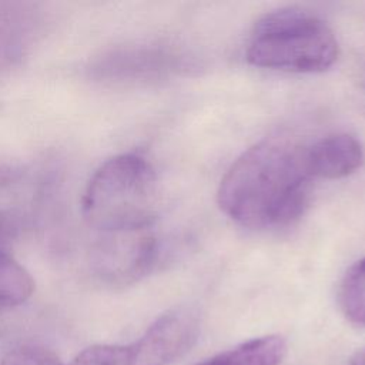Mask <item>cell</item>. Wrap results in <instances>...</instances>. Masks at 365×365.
<instances>
[{
  "label": "cell",
  "mask_w": 365,
  "mask_h": 365,
  "mask_svg": "<svg viewBox=\"0 0 365 365\" xmlns=\"http://www.w3.org/2000/svg\"><path fill=\"white\" fill-rule=\"evenodd\" d=\"M198 335L197 312L178 307L161 314L135 341L88 346L70 365H170L194 346Z\"/></svg>",
  "instance_id": "277c9868"
},
{
  "label": "cell",
  "mask_w": 365,
  "mask_h": 365,
  "mask_svg": "<svg viewBox=\"0 0 365 365\" xmlns=\"http://www.w3.org/2000/svg\"><path fill=\"white\" fill-rule=\"evenodd\" d=\"M53 24L43 1H0V76L20 67Z\"/></svg>",
  "instance_id": "8992f818"
},
{
  "label": "cell",
  "mask_w": 365,
  "mask_h": 365,
  "mask_svg": "<svg viewBox=\"0 0 365 365\" xmlns=\"http://www.w3.org/2000/svg\"><path fill=\"white\" fill-rule=\"evenodd\" d=\"M287 351V341L278 334H269L244 341L195 365H281Z\"/></svg>",
  "instance_id": "ba28073f"
},
{
  "label": "cell",
  "mask_w": 365,
  "mask_h": 365,
  "mask_svg": "<svg viewBox=\"0 0 365 365\" xmlns=\"http://www.w3.org/2000/svg\"><path fill=\"white\" fill-rule=\"evenodd\" d=\"M305 161L312 178L336 180L348 177L361 167L364 150L351 134H329L305 147Z\"/></svg>",
  "instance_id": "52a82bcc"
},
{
  "label": "cell",
  "mask_w": 365,
  "mask_h": 365,
  "mask_svg": "<svg viewBox=\"0 0 365 365\" xmlns=\"http://www.w3.org/2000/svg\"><path fill=\"white\" fill-rule=\"evenodd\" d=\"M0 365H61L58 358L48 349L37 345H21L0 361Z\"/></svg>",
  "instance_id": "8fae6325"
},
{
  "label": "cell",
  "mask_w": 365,
  "mask_h": 365,
  "mask_svg": "<svg viewBox=\"0 0 365 365\" xmlns=\"http://www.w3.org/2000/svg\"><path fill=\"white\" fill-rule=\"evenodd\" d=\"M160 259V242L151 228L101 232L90 251V268L111 288L133 285L151 274Z\"/></svg>",
  "instance_id": "5b68a950"
},
{
  "label": "cell",
  "mask_w": 365,
  "mask_h": 365,
  "mask_svg": "<svg viewBox=\"0 0 365 365\" xmlns=\"http://www.w3.org/2000/svg\"><path fill=\"white\" fill-rule=\"evenodd\" d=\"M160 184L151 163L135 153L104 161L90 177L81 214L100 232L153 228L160 211Z\"/></svg>",
  "instance_id": "7a4b0ae2"
},
{
  "label": "cell",
  "mask_w": 365,
  "mask_h": 365,
  "mask_svg": "<svg viewBox=\"0 0 365 365\" xmlns=\"http://www.w3.org/2000/svg\"><path fill=\"white\" fill-rule=\"evenodd\" d=\"M342 315L354 325L365 328V257L342 277L338 289Z\"/></svg>",
  "instance_id": "30bf717a"
},
{
  "label": "cell",
  "mask_w": 365,
  "mask_h": 365,
  "mask_svg": "<svg viewBox=\"0 0 365 365\" xmlns=\"http://www.w3.org/2000/svg\"><path fill=\"white\" fill-rule=\"evenodd\" d=\"M19 228V215L11 211L0 210V251H7V247L17 237Z\"/></svg>",
  "instance_id": "7c38bea8"
},
{
  "label": "cell",
  "mask_w": 365,
  "mask_h": 365,
  "mask_svg": "<svg viewBox=\"0 0 365 365\" xmlns=\"http://www.w3.org/2000/svg\"><path fill=\"white\" fill-rule=\"evenodd\" d=\"M349 365H365V348L358 349L351 355Z\"/></svg>",
  "instance_id": "4fadbf2b"
},
{
  "label": "cell",
  "mask_w": 365,
  "mask_h": 365,
  "mask_svg": "<svg viewBox=\"0 0 365 365\" xmlns=\"http://www.w3.org/2000/svg\"><path fill=\"white\" fill-rule=\"evenodd\" d=\"M34 285L31 274L9 251H0V314L29 301Z\"/></svg>",
  "instance_id": "9c48e42d"
},
{
  "label": "cell",
  "mask_w": 365,
  "mask_h": 365,
  "mask_svg": "<svg viewBox=\"0 0 365 365\" xmlns=\"http://www.w3.org/2000/svg\"><path fill=\"white\" fill-rule=\"evenodd\" d=\"M247 60L252 66L291 73H321L335 64L339 46L318 16L302 9L264 14L251 31Z\"/></svg>",
  "instance_id": "3957f363"
},
{
  "label": "cell",
  "mask_w": 365,
  "mask_h": 365,
  "mask_svg": "<svg viewBox=\"0 0 365 365\" xmlns=\"http://www.w3.org/2000/svg\"><path fill=\"white\" fill-rule=\"evenodd\" d=\"M305 147L285 137L265 138L245 150L224 174L217 200L237 224L279 228L304 214L311 191Z\"/></svg>",
  "instance_id": "6da1fadb"
}]
</instances>
